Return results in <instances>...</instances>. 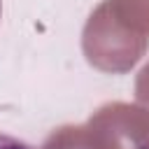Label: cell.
<instances>
[{
    "label": "cell",
    "instance_id": "cell-1",
    "mask_svg": "<svg viewBox=\"0 0 149 149\" xmlns=\"http://www.w3.org/2000/svg\"><path fill=\"white\" fill-rule=\"evenodd\" d=\"M0 149H33L28 142L14 137V135H7V133H0Z\"/></svg>",
    "mask_w": 149,
    "mask_h": 149
},
{
    "label": "cell",
    "instance_id": "cell-2",
    "mask_svg": "<svg viewBox=\"0 0 149 149\" xmlns=\"http://www.w3.org/2000/svg\"><path fill=\"white\" fill-rule=\"evenodd\" d=\"M0 16H2V0H0Z\"/></svg>",
    "mask_w": 149,
    "mask_h": 149
}]
</instances>
